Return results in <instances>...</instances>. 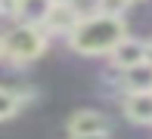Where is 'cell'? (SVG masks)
<instances>
[{
    "instance_id": "1",
    "label": "cell",
    "mask_w": 152,
    "mask_h": 139,
    "mask_svg": "<svg viewBox=\"0 0 152 139\" xmlns=\"http://www.w3.org/2000/svg\"><path fill=\"white\" fill-rule=\"evenodd\" d=\"M121 37H127V25L121 16L109 12H93V16L78 19V25L68 34V46L81 56H102L109 53Z\"/></svg>"
},
{
    "instance_id": "2",
    "label": "cell",
    "mask_w": 152,
    "mask_h": 139,
    "mask_svg": "<svg viewBox=\"0 0 152 139\" xmlns=\"http://www.w3.org/2000/svg\"><path fill=\"white\" fill-rule=\"evenodd\" d=\"M44 50H47V31H40V25L19 22L0 37V56H6L10 62H31Z\"/></svg>"
},
{
    "instance_id": "3",
    "label": "cell",
    "mask_w": 152,
    "mask_h": 139,
    "mask_svg": "<svg viewBox=\"0 0 152 139\" xmlns=\"http://www.w3.org/2000/svg\"><path fill=\"white\" fill-rule=\"evenodd\" d=\"M109 59H112L115 68H134L140 62H152V46L143 43V40H134V37H121L118 43L109 50Z\"/></svg>"
},
{
    "instance_id": "4",
    "label": "cell",
    "mask_w": 152,
    "mask_h": 139,
    "mask_svg": "<svg viewBox=\"0 0 152 139\" xmlns=\"http://www.w3.org/2000/svg\"><path fill=\"white\" fill-rule=\"evenodd\" d=\"M78 19H81V12L75 9L68 0H56V3L50 6V12H47L44 25H47L50 34H72V28L78 25Z\"/></svg>"
},
{
    "instance_id": "5",
    "label": "cell",
    "mask_w": 152,
    "mask_h": 139,
    "mask_svg": "<svg viewBox=\"0 0 152 139\" xmlns=\"http://www.w3.org/2000/svg\"><path fill=\"white\" fill-rule=\"evenodd\" d=\"M102 130H109V117L99 114V111H75L72 117H68V133L72 136H81V133H102Z\"/></svg>"
},
{
    "instance_id": "6",
    "label": "cell",
    "mask_w": 152,
    "mask_h": 139,
    "mask_svg": "<svg viewBox=\"0 0 152 139\" xmlns=\"http://www.w3.org/2000/svg\"><path fill=\"white\" fill-rule=\"evenodd\" d=\"M124 114L134 124H152V90H137L124 99Z\"/></svg>"
},
{
    "instance_id": "7",
    "label": "cell",
    "mask_w": 152,
    "mask_h": 139,
    "mask_svg": "<svg viewBox=\"0 0 152 139\" xmlns=\"http://www.w3.org/2000/svg\"><path fill=\"white\" fill-rule=\"evenodd\" d=\"M50 6H53V0H16L12 16H16L19 22H25V25H44Z\"/></svg>"
},
{
    "instance_id": "8",
    "label": "cell",
    "mask_w": 152,
    "mask_h": 139,
    "mask_svg": "<svg viewBox=\"0 0 152 139\" xmlns=\"http://www.w3.org/2000/svg\"><path fill=\"white\" fill-rule=\"evenodd\" d=\"M121 87L127 93H137V90H152V62H140L134 68H124Z\"/></svg>"
},
{
    "instance_id": "9",
    "label": "cell",
    "mask_w": 152,
    "mask_h": 139,
    "mask_svg": "<svg viewBox=\"0 0 152 139\" xmlns=\"http://www.w3.org/2000/svg\"><path fill=\"white\" fill-rule=\"evenodd\" d=\"M16 111H19V96L12 93L10 87H0V121L12 117Z\"/></svg>"
},
{
    "instance_id": "10",
    "label": "cell",
    "mask_w": 152,
    "mask_h": 139,
    "mask_svg": "<svg viewBox=\"0 0 152 139\" xmlns=\"http://www.w3.org/2000/svg\"><path fill=\"white\" fill-rule=\"evenodd\" d=\"M127 9V0H99V12H109V16H121Z\"/></svg>"
},
{
    "instance_id": "11",
    "label": "cell",
    "mask_w": 152,
    "mask_h": 139,
    "mask_svg": "<svg viewBox=\"0 0 152 139\" xmlns=\"http://www.w3.org/2000/svg\"><path fill=\"white\" fill-rule=\"evenodd\" d=\"M72 139H109V130H102V133H81V136H72Z\"/></svg>"
},
{
    "instance_id": "12",
    "label": "cell",
    "mask_w": 152,
    "mask_h": 139,
    "mask_svg": "<svg viewBox=\"0 0 152 139\" xmlns=\"http://www.w3.org/2000/svg\"><path fill=\"white\" fill-rule=\"evenodd\" d=\"M127 3H137V0H127Z\"/></svg>"
}]
</instances>
